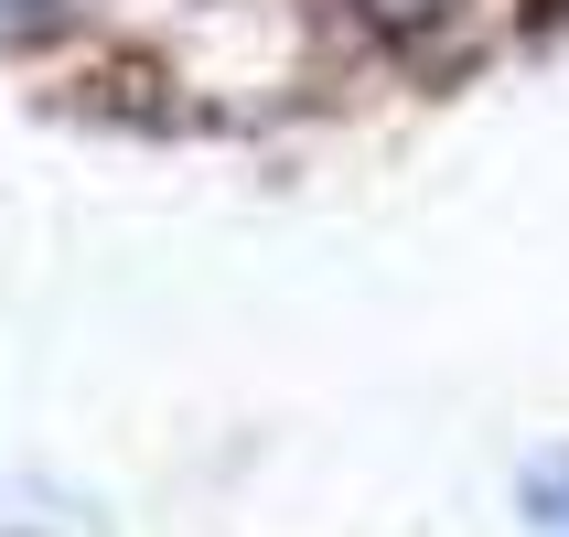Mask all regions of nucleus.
I'll return each instance as SVG.
<instances>
[{"label":"nucleus","mask_w":569,"mask_h":537,"mask_svg":"<svg viewBox=\"0 0 569 537\" xmlns=\"http://www.w3.org/2000/svg\"><path fill=\"white\" fill-rule=\"evenodd\" d=\"M548 506H559V527H569V484H548Z\"/></svg>","instance_id":"nucleus-1"}]
</instances>
